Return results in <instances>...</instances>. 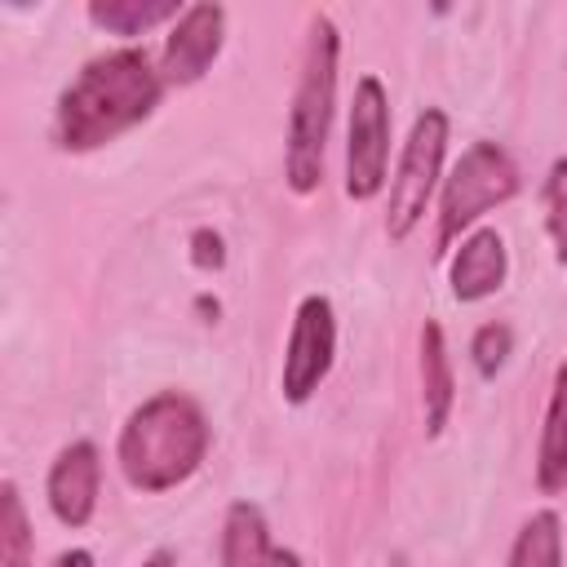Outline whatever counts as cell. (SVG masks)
<instances>
[{
    "label": "cell",
    "mask_w": 567,
    "mask_h": 567,
    "mask_svg": "<svg viewBox=\"0 0 567 567\" xmlns=\"http://www.w3.org/2000/svg\"><path fill=\"white\" fill-rule=\"evenodd\" d=\"M505 275H509V248H505V235L496 226H474L452 248L447 284H452V297L461 306H474V301L496 297L505 288Z\"/></svg>",
    "instance_id": "30bf717a"
},
{
    "label": "cell",
    "mask_w": 567,
    "mask_h": 567,
    "mask_svg": "<svg viewBox=\"0 0 567 567\" xmlns=\"http://www.w3.org/2000/svg\"><path fill=\"white\" fill-rule=\"evenodd\" d=\"M518 195V164L501 142H470L439 190V252L456 248L483 213L509 204Z\"/></svg>",
    "instance_id": "277c9868"
},
{
    "label": "cell",
    "mask_w": 567,
    "mask_h": 567,
    "mask_svg": "<svg viewBox=\"0 0 567 567\" xmlns=\"http://www.w3.org/2000/svg\"><path fill=\"white\" fill-rule=\"evenodd\" d=\"M97 487H102V456L89 439H75L66 443L53 465H49V478H44V496H49V509L62 527H89L93 509H97Z\"/></svg>",
    "instance_id": "9c48e42d"
},
{
    "label": "cell",
    "mask_w": 567,
    "mask_h": 567,
    "mask_svg": "<svg viewBox=\"0 0 567 567\" xmlns=\"http://www.w3.org/2000/svg\"><path fill=\"white\" fill-rule=\"evenodd\" d=\"M266 567H301V558H297V554H292V549H275V554H270V563H266Z\"/></svg>",
    "instance_id": "44dd1931"
},
{
    "label": "cell",
    "mask_w": 567,
    "mask_h": 567,
    "mask_svg": "<svg viewBox=\"0 0 567 567\" xmlns=\"http://www.w3.org/2000/svg\"><path fill=\"white\" fill-rule=\"evenodd\" d=\"M421 403H425V434L439 439L456 408V372L439 319L421 323Z\"/></svg>",
    "instance_id": "8fae6325"
},
{
    "label": "cell",
    "mask_w": 567,
    "mask_h": 567,
    "mask_svg": "<svg viewBox=\"0 0 567 567\" xmlns=\"http://www.w3.org/2000/svg\"><path fill=\"white\" fill-rule=\"evenodd\" d=\"M540 204H545V230L554 244V261L567 266V155H558L545 173L540 186Z\"/></svg>",
    "instance_id": "e0dca14e"
},
{
    "label": "cell",
    "mask_w": 567,
    "mask_h": 567,
    "mask_svg": "<svg viewBox=\"0 0 567 567\" xmlns=\"http://www.w3.org/2000/svg\"><path fill=\"white\" fill-rule=\"evenodd\" d=\"M536 487L549 496L567 487V359L554 368V385L545 403V425L536 443Z\"/></svg>",
    "instance_id": "7c38bea8"
},
{
    "label": "cell",
    "mask_w": 567,
    "mask_h": 567,
    "mask_svg": "<svg viewBox=\"0 0 567 567\" xmlns=\"http://www.w3.org/2000/svg\"><path fill=\"white\" fill-rule=\"evenodd\" d=\"M142 567H177V563H173V554H168V549H155L151 558H142Z\"/></svg>",
    "instance_id": "7402d4cb"
},
{
    "label": "cell",
    "mask_w": 567,
    "mask_h": 567,
    "mask_svg": "<svg viewBox=\"0 0 567 567\" xmlns=\"http://www.w3.org/2000/svg\"><path fill=\"white\" fill-rule=\"evenodd\" d=\"M332 359H337V310L323 292H310L297 301L288 350H284V372H279L284 403L301 408L332 372Z\"/></svg>",
    "instance_id": "52a82bcc"
},
{
    "label": "cell",
    "mask_w": 567,
    "mask_h": 567,
    "mask_svg": "<svg viewBox=\"0 0 567 567\" xmlns=\"http://www.w3.org/2000/svg\"><path fill=\"white\" fill-rule=\"evenodd\" d=\"M164 89L168 84L159 75V62L137 44L89 58L71 75V84L58 93L53 146L71 151V155H84V151H97L115 137H124L128 128L151 120Z\"/></svg>",
    "instance_id": "6da1fadb"
},
{
    "label": "cell",
    "mask_w": 567,
    "mask_h": 567,
    "mask_svg": "<svg viewBox=\"0 0 567 567\" xmlns=\"http://www.w3.org/2000/svg\"><path fill=\"white\" fill-rule=\"evenodd\" d=\"M190 266L204 270V275H213V270L226 266V239H221L213 226L190 230Z\"/></svg>",
    "instance_id": "d6986e66"
},
{
    "label": "cell",
    "mask_w": 567,
    "mask_h": 567,
    "mask_svg": "<svg viewBox=\"0 0 567 567\" xmlns=\"http://www.w3.org/2000/svg\"><path fill=\"white\" fill-rule=\"evenodd\" d=\"M208 416L190 394L159 390L128 412L120 425L115 461L128 487L137 492H173L182 487L208 456Z\"/></svg>",
    "instance_id": "7a4b0ae2"
},
{
    "label": "cell",
    "mask_w": 567,
    "mask_h": 567,
    "mask_svg": "<svg viewBox=\"0 0 567 567\" xmlns=\"http://www.w3.org/2000/svg\"><path fill=\"white\" fill-rule=\"evenodd\" d=\"M275 549L279 545H270V523L261 505L235 501L221 518V567H266Z\"/></svg>",
    "instance_id": "4fadbf2b"
},
{
    "label": "cell",
    "mask_w": 567,
    "mask_h": 567,
    "mask_svg": "<svg viewBox=\"0 0 567 567\" xmlns=\"http://www.w3.org/2000/svg\"><path fill=\"white\" fill-rule=\"evenodd\" d=\"M53 567H97V563H93L89 549H62V554L53 558Z\"/></svg>",
    "instance_id": "ffe728a7"
},
{
    "label": "cell",
    "mask_w": 567,
    "mask_h": 567,
    "mask_svg": "<svg viewBox=\"0 0 567 567\" xmlns=\"http://www.w3.org/2000/svg\"><path fill=\"white\" fill-rule=\"evenodd\" d=\"M390 173V93L381 75H359L346 120V195L368 204L385 190Z\"/></svg>",
    "instance_id": "8992f818"
},
{
    "label": "cell",
    "mask_w": 567,
    "mask_h": 567,
    "mask_svg": "<svg viewBox=\"0 0 567 567\" xmlns=\"http://www.w3.org/2000/svg\"><path fill=\"white\" fill-rule=\"evenodd\" d=\"M509 567H563V518L554 509H536L518 527Z\"/></svg>",
    "instance_id": "9a60e30c"
},
{
    "label": "cell",
    "mask_w": 567,
    "mask_h": 567,
    "mask_svg": "<svg viewBox=\"0 0 567 567\" xmlns=\"http://www.w3.org/2000/svg\"><path fill=\"white\" fill-rule=\"evenodd\" d=\"M0 567H31V523L13 478L0 487Z\"/></svg>",
    "instance_id": "2e32d148"
},
{
    "label": "cell",
    "mask_w": 567,
    "mask_h": 567,
    "mask_svg": "<svg viewBox=\"0 0 567 567\" xmlns=\"http://www.w3.org/2000/svg\"><path fill=\"white\" fill-rule=\"evenodd\" d=\"M89 22L106 35H146L164 22H177L182 18V4L177 0H89Z\"/></svg>",
    "instance_id": "5bb4252c"
},
{
    "label": "cell",
    "mask_w": 567,
    "mask_h": 567,
    "mask_svg": "<svg viewBox=\"0 0 567 567\" xmlns=\"http://www.w3.org/2000/svg\"><path fill=\"white\" fill-rule=\"evenodd\" d=\"M226 44V9L204 0V4H186L182 18L168 27L164 49H159V75L168 89H186L195 80L208 75V66L217 62Z\"/></svg>",
    "instance_id": "ba28073f"
},
{
    "label": "cell",
    "mask_w": 567,
    "mask_h": 567,
    "mask_svg": "<svg viewBox=\"0 0 567 567\" xmlns=\"http://www.w3.org/2000/svg\"><path fill=\"white\" fill-rule=\"evenodd\" d=\"M337 58H341L337 22L328 13H310L301 75L292 89L288 137H284V177L292 195H315L323 182V151L332 133V111H337Z\"/></svg>",
    "instance_id": "3957f363"
},
{
    "label": "cell",
    "mask_w": 567,
    "mask_h": 567,
    "mask_svg": "<svg viewBox=\"0 0 567 567\" xmlns=\"http://www.w3.org/2000/svg\"><path fill=\"white\" fill-rule=\"evenodd\" d=\"M509 350H514V332L505 323H478L470 337V359H474L478 377H496L505 368Z\"/></svg>",
    "instance_id": "ac0fdd59"
},
{
    "label": "cell",
    "mask_w": 567,
    "mask_h": 567,
    "mask_svg": "<svg viewBox=\"0 0 567 567\" xmlns=\"http://www.w3.org/2000/svg\"><path fill=\"white\" fill-rule=\"evenodd\" d=\"M447 137H452L447 111L425 106L412 120V133L399 151V168L390 177V204H385V235L390 239H408L421 226V217L439 190V177H443Z\"/></svg>",
    "instance_id": "5b68a950"
}]
</instances>
